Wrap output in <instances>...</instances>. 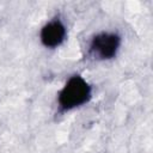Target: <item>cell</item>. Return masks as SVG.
Returning a JSON list of instances; mask_svg holds the SVG:
<instances>
[{
    "mask_svg": "<svg viewBox=\"0 0 153 153\" xmlns=\"http://www.w3.org/2000/svg\"><path fill=\"white\" fill-rule=\"evenodd\" d=\"M92 90L88 82L80 75H73L66 82L59 93V105L63 111L72 110L85 103L91 98Z\"/></svg>",
    "mask_w": 153,
    "mask_h": 153,
    "instance_id": "1",
    "label": "cell"
},
{
    "mask_svg": "<svg viewBox=\"0 0 153 153\" xmlns=\"http://www.w3.org/2000/svg\"><path fill=\"white\" fill-rule=\"evenodd\" d=\"M121 37L115 32H100L96 35L90 44L91 54L100 60H108L117 54Z\"/></svg>",
    "mask_w": 153,
    "mask_h": 153,
    "instance_id": "2",
    "label": "cell"
},
{
    "mask_svg": "<svg viewBox=\"0 0 153 153\" xmlns=\"http://www.w3.org/2000/svg\"><path fill=\"white\" fill-rule=\"evenodd\" d=\"M66 37V27L60 19H54L47 23L41 30V42L48 48L60 45Z\"/></svg>",
    "mask_w": 153,
    "mask_h": 153,
    "instance_id": "3",
    "label": "cell"
}]
</instances>
